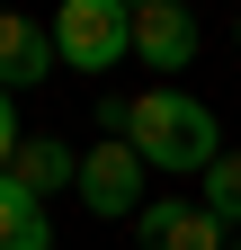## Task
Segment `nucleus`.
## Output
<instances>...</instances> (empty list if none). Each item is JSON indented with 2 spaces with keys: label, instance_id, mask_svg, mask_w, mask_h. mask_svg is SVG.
<instances>
[{
  "label": "nucleus",
  "instance_id": "f257e3e1",
  "mask_svg": "<svg viewBox=\"0 0 241 250\" xmlns=\"http://www.w3.org/2000/svg\"><path fill=\"white\" fill-rule=\"evenodd\" d=\"M143 170H170V179H205L223 161V134H215V107L188 99V89H143V99H125V125H116Z\"/></svg>",
  "mask_w": 241,
  "mask_h": 250
},
{
  "label": "nucleus",
  "instance_id": "1a4fd4ad",
  "mask_svg": "<svg viewBox=\"0 0 241 250\" xmlns=\"http://www.w3.org/2000/svg\"><path fill=\"white\" fill-rule=\"evenodd\" d=\"M205 214H215L223 232H241V152H223V161L205 170Z\"/></svg>",
  "mask_w": 241,
  "mask_h": 250
},
{
  "label": "nucleus",
  "instance_id": "39448f33",
  "mask_svg": "<svg viewBox=\"0 0 241 250\" xmlns=\"http://www.w3.org/2000/svg\"><path fill=\"white\" fill-rule=\"evenodd\" d=\"M134 54L152 62V72H188V62H197V18H188V0L134 9Z\"/></svg>",
  "mask_w": 241,
  "mask_h": 250
},
{
  "label": "nucleus",
  "instance_id": "7ed1b4c3",
  "mask_svg": "<svg viewBox=\"0 0 241 250\" xmlns=\"http://www.w3.org/2000/svg\"><path fill=\"white\" fill-rule=\"evenodd\" d=\"M80 206L99 214V224H107V214H143V206H152V197H143V152H134L125 134H107L99 152H80Z\"/></svg>",
  "mask_w": 241,
  "mask_h": 250
},
{
  "label": "nucleus",
  "instance_id": "6e6552de",
  "mask_svg": "<svg viewBox=\"0 0 241 250\" xmlns=\"http://www.w3.org/2000/svg\"><path fill=\"white\" fill-rule=\"evenodd\" d=\"M0 250H54V224H45V197H27V188L0 170Z\"/></svg>",
  "mask_w": 241,
  "mask_h": 250
},
{
  "label": "nucleus",
  "instance_id": "20e7f679",
  "mask_svg": "<svg viewBox=\"0 0 241 250\" xmlns=\"http://www.w3.org/2000/svg\"><path fill=\"white\" fill-rule=\"evenodd\" d=\"M134 241H143V250H223L232 232L205 214V197H161V206L134 214Z\"/></svg>",
  "mask_w": 241,
  "mask_h": 250
},
{
  "label": "nucleus",
  "instance_id": "ddd939ff",
  "mask_svg": "<svg viewBox=\"0 0 241 250\" xmlns=\"http://www.w3.org/2000/svg\"><path fill=\"white\" fill-rule=\"evenodd\" d=\"M232 36H241V27H232Z\"/></svg>",
  "mask_w": 241,
  "mask_h": 250
},
{
  "label": "nucleus",
  "instance_id": "0eeeda50",
  "mask_svg": "<svg viewBox=\"0 0 241 250\" xmlns=\"http://www.w3.org/2000/svg\"><path fill=\"white\" fill-rule=\"evenodd\" d=\"M9 179L27 188V197H54V188H80V152H72L63 134H27V143L9 152Z\"/></svg>",
  "mask_w": 241,
  "mask_h": 250
},
{
  "label": "nucleus",
  "instance_id": "423d86ee",
  "mask_svg": "<svg viewBox=\"0 0 241 250\" xmlns=\"http://www.w3.org/2000/svg\"><path fill=\"white\" fill-rule=\"evenodd\" d=\"M45 72H54V27L0 9V89H36Z\"/></svg>",
  "mask_w": 241,
  "mask_h": 250
},
{
  "label": "nucleus",
  "instance_id": "9b49d317",
  "mask_svg": "<svg viewBox=\"0 0 241 250\" xmlns=\"http://www.w3.org/2000/svg\"><path fill=\"white\" fill-rule=\"evenodd\" d=\"M125 9H152V0H125Z\"/></svg>",
  "mask_w": 241,
  "mask_h": 250
},
{
  "label": "nucleus",
  "instance_id": "f03ea898",
  "mask_svg": "<svg viewBox=\"0 0 241 250\" xmlns=\"http://www.w3.org/2000/svg\"><path fill=\"white\" fill-rule=\"evenodd\" d=\"M134 54V9L125 0H63L54 9V62H72V72H116V62Z\"/></svg>",
  "mask_w": 241,
  "mask_h": 250
},
{
  "label": "nucleus",
  "instance_id": "f8f14e48",
  "mask_svg": "<svg viewBox=\"0 0 241 250\" xmlns=\"http://www.w3.org/2000/svg\"><path fill=\"white\" fill-rule=\"evenodd\" d=\"M223 250H241V232H232V241H223Z\"/></svg>",
  "mask_w": 241,
  "mask_h": 250
},
{
  "label": "nucleus",
  "instance_id": "9d476101",
  "mask_svg": "<svg viewBox=\"0 0 241 250\" xmlns=\"http://www.w3.org/2000/svg\"><path fill=\"white\" fill-rule=\"evenodd\" d=\"M9 152H18V107H9V89H0V170H9Z\"/></svg>",
  "mask_w": 241,
  "mask_h": 250
}]
</instances>
